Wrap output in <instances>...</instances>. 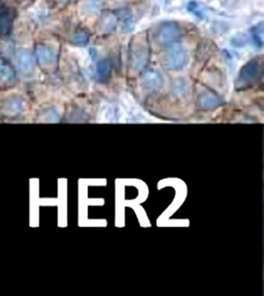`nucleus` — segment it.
Instances as JSON below:
<instances>
[{"label": "nucleus", "instance_id": "1a4fd4ad", "mask_svg": "<svg viewBox=\"0 0 264 296\" xmlns=\"http://www.w3.org/2000/svg\"><path fill=\"white\" fill-rule=\"evenodd\" d=\"M142 85L145 89L150 92L159 90L162 86L161 75L154 71H148L143 75Z\"/></svg>", "mask_w": 264, "mask_h": 296}, {"label": "nucleus", "instance_id": "a211bd4d", "mask_svg": "<svg viewBox=\"0 0 264 296\" xmlns=\"http://www.w3.org/2000/svg\"><path fill=\"white\" fill-rule=\"evenodd\" d=\"M253 37L257 44L260 45L262 44V23H260L259 25H256V27L253 29Z\"/></svg>", "mask_w": 264, "mask_h": 296}, {"label": "nucleus", "instance_id": "f257e3e1", "mask_svg": "<svg viewBox=\"0 0 264 296\" xmlns=\"http://www.w3.org/2000/svg\"><path fill=\"white\" fill-rule=\"evenodd\" d=\"M262 61L259 57H256L248 61L240 71L237 79V89H249L262 77Z\"/></svg>", "mask_w": 264, "mask_h": 296}, {"label": "nucleus", "instance_id": "2eb2a0df", "mask_svg": "<svg viewBox=\"0 0 264 296\" xmlns=\"http://www.w3.org/2000/svg\"><path fill=\"white\" fill-rule=\"evenodd\" d=\"M97 73L101 79H106L110 76L111 65L108 60H102L97 65Z\"/></svg>", "mask_w": 264, "mask_h": 296}, {"label": "nucleus", "instance_id": "9d476101", "mask_svg": "<svg viewBox=\"0 0 264 296\" xmlns=\"http://www.w3.org/2000/svg\"><path fill=\"white\" fill-rule=\"evenodd\" d=\"M37 57L41 66H50L57 61L54 51L46 45H40L37 48Z\"/></svg>", "mask_w": 264, "mask_h": 296}, {"label": "nucleus", "instance_id": "aec40b11", "mask_svg": "<svg viewBox=\"0 0 264 296\" xmlns=\"http://www.w3.org/2000/svg\"><path fill=\"white\" fill-rule=\"evenodd\" d=\"M43 116L45 117V120L46 121L48 118H50L49 122H55L58 120V113L55 110V109H48L45 110V113H43Z\"/></svg>", "mask_w": 264, "mask_h": 296}, {"label": "nucleus", "instance_id": "0eeeda50", "mask_svg": "<svg viewBox=\"0 0 264 296\" xmlns=\"http://www.w3.org/2000/svg\"><path fill=\"white\" fill-rule=\"evenodd\" d=\"M223 104V100L216 93L207 91L199 95L197 105L201 109H213Z\"/></svg>", "mask_w": 264, "mask_h": 296}, {"label": "nucleus", "instance_id": "4468645a", "mask_svg": "<svg viewBox=\"0 0 264 296\" xmlns=\"http://www.w3.org/2000/svg\"><path fill=\"white\" fill-rule=\"evenodd\" d=\"M98 0H82L81 9L84 13L88 14H95L98 11L100 6Z\"/></svg>", "mask_w": 264, "mask_h": 296}, {"label": "nucleus", "instance_id": "39448f33", "mask_svg": "<svg viewBox=\"0 0 264 296\" xmlns=\"http://www.w3.org/2000/svg\"><path fill=\"white\" fill-rule=\"evenodd\" d=\"M14 13L2 0H0V36H8L11 31Z\"/></svg>", "mask_w": 264, "mask_h": 296}, {"label": "nucleus", "instance_id": "412c9836", "mask_svg": "<svg viewBox=\"0 0 264 296\" xmlns=\"http://www.w3.org/2000/svg\"><path fill=\"white\" fill-rule=\"evenodd\" d=\"M55 1L59 3V4H63V5H65V4L68 2V0H55Z\"/></svg>", "mask_w": 264, "mask_h": 296}, {"label": "nucleus", "instance_id": "6e6552de", "mask_svg": "<svg viewBox=\"0 0 264 296\" xmlns=\"http://www.w3.org/2000/svg\"><path fill=\"white\" fill-rule=\"evenodd\" d=\"M117 18L112 13H104L97 22V30L101 34H111L117 26Z\"/></svg>", "mask_w": 264, "mask_h": 296}, {"label": "nucleus", "instance_id": "f3484780", "mask_svg": "<svg viewBox=\"0 0 264 296\" xmlns=\"http://www.w3.org/2000/svg\"><path fill=\"white\" fill-rule=\"evenodd\" d=\"M88 38L87 34H84V33H77V34H74L71 37V41L75 45H86L88 43Z\"/></svg>", "mask_w": 264, "mask_h": 296}, {"label": "nucleus", "instance_id": "6ab92c4d", "mask_svg": "<svg viewBox=\"0 0 264 296\" xmlns=\"http://www.w3.org/2000/svg\"><path fill=\"white\" fill-rule=\"evenodd\" d=\"M188 9L189 11L194 13L195 15L199 16V17H203V12L201 8H199L198 4L195 1L189 3L188 5Z\"/></svg>", "mask_w": 264, "mask_h": 296}, {"label": "nucleus", "instance_id": "ddd939ff", "mask_svg": "<svg viewBox=\"0 0 264 296\" xmlns=\"http://www.w3.org/2000/svg\"><path fill=\"white\" fill-rule=\"evenodd\" d=\"M171 93L174 97L182 98L186 95L187 86L185 81L181 78L174 80L171 84Z\"/></svg>", "mask_w": 264, "mask_h": 296}, {"label": "nucleus", "instance_id": "f8f14e48", "mask_svg": "<svg viewBox=\"0 0 264 296\" xmlns=\"http://www.w3.org/2000/svg\"><path fill=\"white\" fill-rule=\"evenodd\" d=\"M17 64L24 73H30L34 67V59L31 54L27 51H21L17 55Z\"/></svg>", "mask_w": 264, "mask_h": 296}, {"label": "nucleus", "instance_id": "f03ea898", "mask_svg": "<svg viewBox=\"0 0 264 296\" xmlns=\"http://www.w3.org/2000/svg\"><path fill=\"white\" fill-rule=\"evenodd\" d=\"M188 55L181 45H174L165 52L163 57V66L168 71L181 70L186 65Z\"/></svg>", "mask_w": 264, "mask_h": 296}, {"label": "nucleus", "instance_id": "9b49d317", "mask_svg": "<svg viewBox=\"0 0 264 296\" xmlns=\"http://www.w3.org/2000/svg\"><path fill=\"white\" fill-rule=\"evenodd\" d=\"M22 101L17 97H11L3 102L2 110L7 116L19 115L22 112Z\"/></svg>", "mask_w": 264, "mask_h": 296}, {"label": "nucleus", "instance_id": "20e7f679", "mask_svg": "<svg viewBox=\"0 0 264 296\" xmlns=\"http://www.w3.org/2000/svg\"><path fill=\"white\" fill-rule=\"evenodd\" d=\"M180 29L175 23H165L157 32V41L162 45H169L175 42L180 37Z\"/></svg>", "mask_w": 264, "mask_h": 296}, {"label": "nucleus", "instance_id": "dca6fc26", "mask_svg": "<svg viewBox=\"0 0 264 296\" xmlns=\"http://www.w3.org/2000/svg\"><path fill=\"white\" fill-rule=\"evenodd\" d=\"M120 20L122 21L124 28L130 31L133 27V17L131 13L129 10H122L120 13Z\"/></svg>", "mask_w": 264, "mask_h": 296}, {"label": "nucleus", "instance_id": "7ed1b4c3", "mask_svg": "<svg viewBox=\"0 0 264 296\" xmlns=\"http://www.w3.org/2000/svg\"><path fill=\"white\" fill-rule=\"evenodd\" d=\"M149 50L146 41L137 40L133 41L130 50V61L132 70L141 72L149 62Z\"/></svg>", "mask_w": 264, "mask_h": 296}, {"label": "nucleus", "instance_id": "423d86ee", "mask_svg": "<svg viewBox=\"0 0 264 296\" xmlns=\"http://www.w3.org/2000/svg\"><path fill=\"white\" fill-rule=\"evenodd\" d=\"M16 76L13 68L6 61L0 58V88L7 89L14 86Z\"/></svg>", "mask_w": 264, "mask_h": 296}]
</instances>
